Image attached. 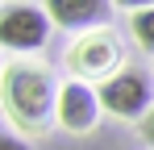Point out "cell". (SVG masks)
Masks as SVG:
<instances>
[{
  "mask_svg": "<svg viewBox=\"0 0 154 150\" xmlns=\"http://www.w3.org/2000/svg\"><path fill=\"white\" fill-rule=\"evenodd\" d=\"M0 100L21 129H46L58 108V83L42 63H13L0 75Z\"/></svg>",
  "mask_w": 154,
  "mask_h": 150,
  "instance_id": "obj_1",
  "label": "cell"
},
{
  "mask_svg": "<svg viewBox=\"0 0 154 150\" xmlns=\"http://www.w3.org/2000/svg\"><path fill=\"white\" fill-rule=\"evenodd\" d=\"M100 96V108L112 113V117H125V121H142L146 113L154 108V88H150V75L146 71H117L112 79H104L96 88Z\"/></svg>",
  "mask_w": 154,
  "mask_h": 150,
  "instance_id": "obj_2",
  "label": "cell"
},
{
  "mask_svg": "<svg viewBox=\"0 0 154 150\" xmlns=\"http://www.w3.org/2000/svg\"><path fill=\"white\" fill-rule=\"evenodd\" d=\"M46 4H4L0 13V46L4 50H42L50 38Z\"/></svg>",
  "mask_w": 154,
  "mask_h": 150,
  "instance_id": "obj_3",
  "label": "cell"
},
{
  "mask_svg": "<svg viewBox=\"0 0 154 150\" xmlns=\"http://www.w3.org/2000/svg\"><path fill=\"white\" fill-rule=\"evenodd\" d=\"M67 63H71L75 75H108L112 79L117 67H121V42L108 29H92L67 50Z\"/></svg>",
  "mask_w": 154,
  "mask_h": 150,
  "instance_id": "obj_4",
  "label": "cell"
},
{
  "mask_svg": "<svg viewBox=\"0 0 154 150\" xmlns=\"http://www.w3.org/2000/svg\"><path fill=\"white\" fill-rule=\"evenodd\" d=\"M100 117V96H96V88L92 83H83V79H67V83H58V108H54V121L63 125V129H71V133H88L92 125Z\"/></svg>",
  "mask_w": 154,
  "mask_h": 150,
  "instance_id": "obj_5",
  "label": "cell"
},
{
  "mask_svg": "<svg viewBox=\"0 0 154 150\" xmlns=\"http://www.w3.org/2000/svg\"><path fill=\"white\" fill-rule=\"evenodd\" d=\"M54 25H67V29H100L112 17V4L108 0H50L46 4Z\"/></svg>",
  "mask_w": 154,
  "mask_h": 150,
  "instance_id": "obj_6",
  "label": "cell"
},
{
  "mask_svg": "<svg viewBox=\"0 0 154 150\" xmlns=\"http://www.w3.org/2000/svg\"><path fill=\"white\" fill-rule=\"evenodd\" d=\"M129 29H133V38H137V46H142V50H154V4L133 13Z\"/></svg>",
  "mask_w": 154,
  "mask_h": 150,
  "instance_id": "obj_7",
  "label": "cell"
},
{
  "mask_svg": "<svg viewBox=\"0 0 154 150\" xmlns=\"http://www.w3.org/2000/svg\"><path fill=\"white\" fill-rule=\"evenodd\" d=\"M0 150H29V146L21 142V138H13L8 129H0Z\"/></svg>",
  "mask_w": 154,
  "mask_h": 150,
  "instance_id": "obj_8",
  "label": "cell"
},
{
  "mask_svg": "<svg viewBox=\"0 0 154 150\" xmlns=\"http://www.w3.org/2000/svg\"><path fill=\"white\" fill-rule=\"evenodd\" d=\"M137 129H142V138H146V142L154 146V108L146 113V117H142V121H137Z\"/></svg>",
  "mask_w": 154,
  "mask_h": 150,
  "instance_id": "obj_9",
  "label": "cell"
},
{
  "mask_svg": "<svg viewBox=\"0 0 154 150\" xmlns=\"http://www.w3.org/2000/svg\"><path fill=\"white\" fill-rule=\"evenodd\" d=\"M0 13H4V8H0Z\"/></svg>",
  "mask_w": 154,
  "mask_h": 150,
  "instance_id": "obj_10",
  "label": "cell"
},
{
  "mask_svg": "<svg viewBox=\"0 0 154 150\" xmlns=\"http://www.w3.org/2000/svg\"><path fill=\"white\" fill-rule=\"evenodd\" d=\"M0 75H4V71H0Z\"/></svg>",
  "mask_w": 154,
  "mask_h": 150,
  "instance_id": "obj_11",
  "label": "cell"
}]
</instances>
